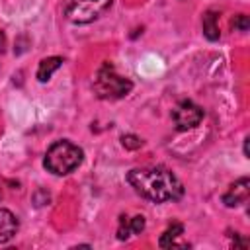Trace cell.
Returning a JSON list of instances; mask_svg holds the SVG:
<instances>
[{
    "mask_svg": "<svg viewBox=\"0 0 250 250\" xmlns=\"http://www.w3.org/2000/svg\"><path fill=\"white\" fill-rule=\"evenodd\" d=\"M131 236V229H129V217L121 215L119 217V229H117V238L119 240H127Z\"/></svg>",
    "mask_w": 250,
    "mask_h": 250,
    "instance_id": "12",
    "label": "cell"
},
{
    "mask_svg": "<svg viewBox=\"0 0 250 250\" xmlns=\"http://www.w3.org/2000/svg\"><path fill=\"white\" fill-rule=\"evenodd\" d=\"M94 94L100 100H117L127 96L133 90V82L121 74H117V70L113 68V64L104 62L100 66V70L94 76Z\"/></svg>",
    "mask_w": 250,
    "mask_h": 250,
    "instance_id": "3",
    "label": "cell"
},
{
    "mask_svg": "<svg viewBox=\"0 0 250 250\" xmlns=\"http://www.w3.org/2000/svg\"><path fill=\"white\" fill-rule=\"evenodd\" d=\"M6 51V35H4V31L0 29V53H4Z\"/></svg>",
    "mask_w": 250,
    "mask_h": 250,
    "instance_id": "16",
    "label": "cell"
},
{
    "mask_svg": "<svg viewBox=\"0 0 250 250\" xmlns=\"http://www.w3.org/2000/svg\"><path fill=\"white\" fill-rule=\"evenodd\" d=\"M127 182L141 197L154 203L178 201L184 195L182 182L166 166L133 168L127 174Z\"/></svg>",
    "mask_w": 250,
    "mask_h": 250,
    "instance_id": "1",
    "label": "cell"
},
{
    "mask_svg": "<svg viewBox=\"0 0 250 250\" xmlns=\"http://www.w3.org/2000/svg\"><path fill=\"white\" fill-rule=\"evenodd\" d=\"M82 158H84L82 148L78 145L62 139L49 146L43 166L47 168V172H51L55 176H64V174H70L72 170H76L82 164Z\"/></svg>",
    "mask_w": 250,
    "mask_h": 250,
    "instance_id": "2",
    "label": "cell"
},
{
    "mask_svg": "<svg viewBox=\"0 0 250 250\" xmlns=\"http://www.w3.org/2000/svg\"><path fill=\"white\" fill-rule=\"evenodd\" d=\"M244 154H246V156H248V137H246V139H244Z\"/></svg>",
    "mask_w": 250,
    "mask_h": 250,
    "instance_id": "17",
    "label": "cell"
},
{
    "mask_svg": "<svg viewBox=\"0 0 250 250\" xmlns=\"http://www.w3.org/2000/svg\"><path fill=\"white\" fill-rule=\"evenodd\" d=\"M201 27H203V35H205L209 41H217V39L221 37V31H219V14L213 12V10H207V12L203 14Z\"/></svg>",
    "mask_w": 250,
    "mask_h": 250,
    "instance_id": "8",
    "label": "cell"
},
{
    "mask_svg": "<svg viewBox=\"0 0 250 250\" xmlns=\"http://www.w3.org/2000/svg\"><path fill=\"white\" fill-rule=\"evenodd\" d=\"M121 145L125 148H129V150H137V148L143 146V139L137 137V135H133V133H127V135L121 137Z\"/></svg>",
    "mask_w": 250,
    "mask_h": 250,
    "instance_id": "11",
    "label": "cell"
},
{
    "mask_svg": "<svg viewBox=\"0 0 250 250\" xmlns=\"http://www.w3.org/2000/svg\"><path fill=\"white\" fill-rule=\"evenodd\" d=\"M145 217L143 215H135L129 219V229H131V234H141L145 230Z\"/></svg>",
    "mask_w": 250,
    "mask_h": 250,
    "instance_id": "13",
    "label": "cell"
},
{
    "mask_svg": "<svg viewBox=\"0 0 250 250\" xmlns=\"http://www.w3.org/2000/svg\"><path fill=\"white\" fill-rule=\"evenodd\" d=\"M61 64H62L61 57H47V59H43L39 62V68H37V80L39 82H47L53 76V72L57 68H61Z\"/></svg>",
    "mask_w": 250,
    "mask_h": 250,
    "instance_id": "9",
    "label": "cell"
},
{
    "mask_svg": "<svg viewBox=\"0 0 250 250\" xmlns=\"http://www.w3.org/2000/svg\"><path fill=\"white\" fill-rule=\"evenodd\" d=\"M113 0H66L64 4V16L72 23H90L98 20Z\"/></svg>",
    "mask_w": 250,
    "mask_h": 250,
    "instance_id": "4",
    "label": "cell"
},
{
    "mask_svg": "<svg viewBox=\"0 0 250 250\" xmlns=\"http://www.w3.org/2000/svg\"><path fill=\"white\" fill-rule=\"evenodd\" d=\"M18 219L12 211L8 209H0V244L12 240L18 232Z\"/></svg>",
    "mask_w": 250,
    "mask_h": 250,
    "instance_id": "7",
    "label": "cell"
},
{
    "mask_svg": "<svg viewBox=\"0 0 250 250\" xmlns=\"http://www.w3.org/2000/svg\"><path fill=\"white\" fill-rule=\"evenodd\" d=\"M203 115H205L203 109L197 104H193L191 100L180 102L172 111V119H174V125L178 131H188V129L197 127L201 123Z\"/></svg>",
    "mask_w": 250,
    "mask_h": 250,
    "instance_id": "5",
    "label": "cell"
},
{
    "mask_svg": "<svg viewBox=\"0 0 250 250\" xmlns=\"http://www.w3.org/2000/svg\"><path fill=\"white\" fill-rule=\"evenodd\" d=\"M49 201H51V195H49V191H47V189H37V191L33 193V203H35L37 207L49 205Z\"/></svg>",
    "mask_w": 250,
    "mask_h": 250,
    "instance_id": "14",
    "label": "cell"
},
{
    "mask_svg": "<svg viewBox=\"0 0 250 250\" xmlns=\"http://www.w3.org/2000/svg\"><path fill=\"white\" fill-rule=\"evenodd\" d=\"M182 234H184V227H182L180 223H172V225L162 232V236H160V240H158L160 248H172V246H176V240H178Z\"/></svg>",
    "mask_w": 250,
    "mask_h": 250,
    "instance_id": "10",
    "label": "cell"
},
{
    "mask_svg": "<svg viewBox=\"0 0 250 250\" xmlns=\"http://www.w3.org/2000/svg\"><path fill=\"white\" fill-rule=\"evenodd\" d=\"M248 25H250V21H248V16H244V14L236 16L232 20V27L238 29V31H248Z\"/></svg>",
    "mask_w": 250,
    "mask_h": 250,
    "instance_id": "15",
    "label": "cell"
},
{
    "mask_svg": "<svg viewBox=\"0 0 250 250\" xmlns=\"http://www.w3.org/2000/svg\"><path fill=\"white\" fill-rule=\"evenodd\" d=\"M248 197H250V180L240 178L234 184H230L229 189L223 193V203L227 207H238V205L246 203Z\"/></svg>",
    "mask_w": 250,
    "mask_h": 250,
    "instance_id": "6",
    "label": "cell"
}]
</instances>
